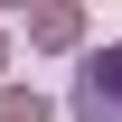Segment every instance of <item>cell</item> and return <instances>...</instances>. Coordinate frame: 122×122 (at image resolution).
<instances>
[{
	"label": "cell",
	"instance_id": "1",
	"mask_svg": "<svg viewBox=\"0 0 122 122\" xmlns=\"http://www.w3.org/2000/svg\"><path fill=\"white\" fill-rule=\"evenodd\" d=\"M75 122H122V38L75 66Z\"/></svg>",
	"mask_w": 122,
	"mask_h": 122
},
{
	"label": "cell",
	"instance_id": "2",
	"mask_svg": "<svg viewBox=\"0 0 122 122\" xmlns=\"http://www.w3.org/2000/svg\"><path fill=\"white\" fill-rule=\"evenodd\" d=\"M28 47H85V10H38L28 19Z\"/></svg>",
	"mask_w": 122,
	"mask_h": 122
},
{
	"label": "cell",
	"instance_id": "3",
	"mask_svg": "<svg viewBox=\"0 0 122 122\" xmlns=\"http://www.w3.org/2000/svg\"><path fill=\"white\" fill-rule=\"evenodd\" d=\"M0 122H47V94L38 85H0Z\"/></svg>",
	"mask_w": 122,
	"mask_h": 122
},
{
	"label": "cell",
	"instance_id": "4",
	"mask_svg": "<svg viewBox=\"0 0 122 122\" xmlns=\"http://www.w3.org/2000/svg\"><path fill=\"white\" fill-rule=\"evenodd\" d=\"M0 66H10V28H0Z\"/></svg>",
	"mask_w": 122,
	"mask_h": 122
}]
</instances>
